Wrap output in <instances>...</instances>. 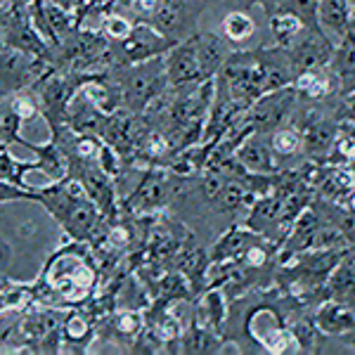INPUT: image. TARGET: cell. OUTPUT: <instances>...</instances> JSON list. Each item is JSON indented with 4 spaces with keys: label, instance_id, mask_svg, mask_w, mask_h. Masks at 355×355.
Here are the masks:
<instances>
[{
    "label": "cell",
    "instance_id": "3957f363",
    "mask_svg": "<svg viewBox=\"0 0 355 355\" xmlns=\"http://www.w3.org/2000/svg\"><path fill=\"white\" fill-rule=\"evenodd\" d=\"M81 244L76 242L60 249L45 268L48 287L67 303H83L93 294L97 282V268L93 266L90 251H85Z\"/></svg>",
    "mask_w": 355,
    "mask_h": 355
},
{
    "label": "cell",
    "instance_id": "9a60e30c",
    "mask_svg": "<svg viewBox=\"0 0 355 355\" xmlns=\"http://www.w3.org/2000/svg\"><path fill=\"white\" fill-rule=\"evenodd\" d=\"M197 55H199V67H202V76L204 81H214L220 73V69L225 67L227 57H230V48H227V41L223 38V33L214 31H204L197 33Z\"/></svg>",
    "mask_w": 355,
    "mask_h": 355
},
{
    "label": "cell",
    "instance_id": "603a6c76",
    "mask_svg": "<svg viewBox=\"0 0 355 355\" xmlns=\"http://www.w3.org/2000/svg\"><path fill=\"white\" fill-rule=\"evenodd\" d=\"M223 320H225V301H223V294L218 289H209L202 299L197 322L209 329H214V331H220Z\"/></svg>",
    "mask_w": 355,
    "mask_h": 355
},
{
    "label": "cell",
    "instance_id": "6da1fadb",
    "mask_svg": "<svg viewBox=\"0 0 355 355\" xmlns=\"http://www.w3.org/2000/svg\"><path fill=\"white\" fill-rule=\"evenodd\" d=\"M38 204L45 206V211L60 223L73 242H95L105 234V214L76 178L67 175L64 180L38 187Z\"/></svg>",
    "mask_w": 355,
    "mask_h": 355
},
{
    "label": "cell",
    "instance_id": "4316f807",
    "mask_svg": "<svg viewBox=\"0 0 355 355\" xmlns=\"http://www.w3.org/2000/svg\"><path fill=\"white\" fill-rule=\"evenodd\" d=\"M130 28H133V21L125 19L121 15H116V12H107L102 17V33H105L112 43L123 41V38L130 33Z\"/></svg>",
    "mask_w": 355,
    "mask_h": 355
},
{
    "label": "cell",
    "instance_id": "ffe728a7",
    "mask_svg": "<svg viewBox=\"0 0 355 355\" xmlns=\"http://www.w3.org/2000/svg\"><path fill=\"white\" fill-rule=\"evenodd\" d=\"M90 339H93V322L83 311H71L62 318V343L88 346Z\"/></svg>",
    "mask_w": 355,
    "mask_h": 355
},
{
    "label": "cell",
    "instance_id": "7a4b0ae2",
    "mask_svg": "<svg viewBox=\"0 0 355 355\" xmlns=\"http://www.w3.org/2000/svg\"><path fill=\"white\" fill-rule=\"evenodd\" d=\"M164 57L110 69L114 85L119 88V95H121V107L125 112H147V107L154 105L159 97H164L171 90Z\"/></svg>",
    "mask_w": 355,
    "mask_h": 355
},
{
    "label": "cell",
    "instance_id": "83f0119b",
    "mask_svg": "<svg viewBox=\"0 0 355 355\" xmlns=\"http://www.w3.org/2000/svg\"><path fill=\"white\" fill-rule=\"evenodd\" d=\"M8 202H38V187H19L0 178V204Z\"/></svg>",
    "mask_w": 355,
    "mask_h": 355
},
{
    "label": "cell",
    "instance_id": "2e32d148",
    "mask_svg": "<svg viewBox=\"0 0 355 355\" xmlns=\"http://www.w3.org/2000/svg\"><path fill=\"white\" fill-rule=\"evenodd\" d=\"M353 19L351 0H320L318 3V26L331 43H339L346 36Z\"/></svg>",
    "mask_w": 355,
    "mask_h": 355
},
{
    "label": "cell",
    "instance_id": "1f68e13d",
    "mask_svg": "<svg viewBox=\"0 0 355 355\" xmlns=\"http://www.w3.org/2000/svg\"><path fill=\"white\" fill-rule=\"evenodd\" d=\"M8 259H10V249L3 242H0V266H3V263L8 261Z\"/></svg>",
    "mask_w": 355,
    "mask_h": 355
},
{
    "label": "cell",
    "instance_id": "44dd1931",
    "mask_svg": "<svg viewBox=\"0 0 355 355\" xmlns=\"http://www.w3.org/2000/svg\"><path fill=\"white\" fill-rule=\"evenodd\" d=\"M306 28V24L299 19V17L282 12V10H275L270 15V33H272V41L275 45L287 50L296 38L301 36V31Z\"/></svg>",
    "mask_w": 355,
    "mask_h": 355
},
{
    "label": "cell",
    "instance_id": "4fadbf2b",
    "mask_svg": "<svg viewBox=\"0 0 355 355\" xmlns=\"http://www.w3.org/2000/svg\"><path fill=\"white\" fill-rule=\"evenodd\" d=\"M313 324L320 329V334L341 339V336L355 329V308L336 299H327L315 308Z\"/></svg>",
    "mask_w": 355,
    "mask_h": 355
},
{
    "label": "cell",
    "instance_id": "d6986e66",
    "mask_svg": "<svg viewBox=\"0 0 355 355\" xmlns=\"http://www.w3.org/2000/svg\"><path fill=\"white\" fill-rule=\"evenodd\" d=\"M220 351V339L218 331L204 327V324L194 322L187 331H182L180 336V353H218Z\"/></svg>",
    "mask_w": 355,
    "mask_h": 355
},
{
    "label": "cell",
    "instance_id": "7c38bea8",
    "mask_svg": "<svg viewBox=\"0 0 355 355\" xmlns=\"http://www.w3.org/2000/svg\"><path fill=\"white\" fill-rule=\"evenodd\" d=\"M299 133L303 157L311 159L313 164H327L336 133H339V121H331L327 116L313 114L311 121H306L299 128Z\"/></svg>",
    "mask_w": 355,
    "mask_h": 355
},
{
    "label": "cell",
    "instance_id": "ba28073f",
    "mask_svg": "<svg viewBox=\"0 0 355 355\" xmlns=\"http://www.w3.org/2000/svg\"><path fill=\"white\" fill-rule=\"evenodd\" d=\"M173 185L175 178L168 168H147L142 173L135 190L128 194V206L133 214H154L166 209L173 202Z\"/></svg>",
    "mask_w": 355,
    "mask_h": 355
},
{
    "label": "cell",
    "instance_id": "277c9868",
    "mask_svg": "<svg viewBox=\"0 0 355 355\" xmlns=\"http://www.w3.org/2000/svg\"><path fill=\"white\" fill-rule=\"evenodd\" d=\"M296 100H299V93H296L294 85L272 90V93L261 95L251 107H246L244 114L239 116V121H242V125L249 133L270 135L272 130L284 125L291 110H294Z\"/></svg>",
    "mask_w": 355,
    "mask_h": 355
},
{
    "label": "cell",
    "instance_id": "30bf717a",
    "mask_svg": "<svg viewBox=\"0 0 355 355\" xmlns=\"http://www.w3.org/2000/svg\"><path fill=\"white\" fill-rule=\"evenodd\" d=\"M287 55L296 76V73L308 71V69L329 67L331 57H334V43L324 36L320 26H306L301 36L287 48Z\"/></svg>",
    "mask_w": 355,
    "mask_h": 355
},
{
    "label": "cell",
    "instance_id": "f546056e",
    "mask_svg": "<svg viewBox=\"0 0 355 355\" xmlns=\"http://www.w3.org/2000/svg\"><path fill=\"white\" fill-rule=\"evenodd\" d=\"M8 3L0 5V48H3V28H5V21H8Z\"/></svg>",
    "mask_w": 355,
    "mask_h": 355
},
{
    "label": "cell",
    "instance_id": "8fae6325",
    "mask_svg": "<svg viewBox=\"0 0 355 355\" xmlns=\"http://www.w3.org/2000/svg\"><path fill=\"white\" fill-rule=\"evenodd\" d=\"M194 36H197V33H194ZM194 36L175 43L164 57L166 76H168L171 88H185V85L204 81L202 67H199V55H197V38Z\"/></svg>",
    "mask_w": 355,
    "mask_h": 355
},
{
    "label": "cell",
    "instance_id": "52a82bcc",
    "mask_svg": "<svg viewBox=\"0 0 355 355\" xmlns=\"http://www.w3.org/2000/svg\"><path fill=\"white\" fill-rule=\"evenodd\" d=\"M48 71V60H38L12 48H0V97L21 93L41 81Z\"/></svg>",
    "mask_w": 355,
    "mask_h": 355
},
{
    "label": "cell",
    "instance_id": "5bb4252c",
    "mask_svg": "<svg viewBox=\"0 0 355 355\" xmlns=\"http://www.w3.org/2000/svg\"><path fill=\"white\" fill-rule=\"evenodd\" d=\"M266 135L251 133L246 135L237 147V159L249 173H259V175H275L279 173V164L275 159V152L270 147V142L263 140Z\"/></svg>",
    "mask_w": 355,
    "mask_h": 355
},
{
    "label": "cell",
    "instance_id": "4dcf8cb0",
    "mask_svg": "<svg viewBox=\"0 0 355 355\" xmlns=\"http://www.w3.org/2000/svg\"><path fill=\"white\" fill-rule=\"evenodd\" d=\"M341 341L346 343V346H351V351H355V329L348 331L346 336H341Z\"/></svg>",
    "mask_w": 355,
    "mask_h": 355
},
{
    "label": "cell",
    "instance_id": "8992f818",
    "mask_svg": "<svg viewBox=\"0 0 355 355\" xmlns=\"http://www.w3.org/2000/svg\"><path fill=\"white\" fill-rule=\"evenodd\" d=\"M206 5L209 0H162L150 24L171 41L180 43L197 33L199 15L204 12Z\"/></svg>",
    "mask_w": 355,
    "mask_h": 355
},
{
    "label": "cell",
    "instance_id": "cb8c5ba5",
    "mask_svg": "<svg viewBox=\"0 0 355 355\" xmlns=\"http://www.w3.org/2000/svg\"><path fill=\"white\" fill-rule=\"evenodd\" d=\"M268 142H270L275 157H296L301 154V133L299 128H289V125H279L277 130H272L268 135Z\"/></svg>",
    "mask_w": 355,
    "mask_h": 355
},
{
    "label": "cell",
    "instance_id": "f1b7e54d",
    "mask_svg": "<svg viewBox=\"0 0 355 355\" xmlns=\"http://www.w3.org/2000/svg\"><path fill=\"white\" fill-rule=\"evenodd\" d=\"M159 3L162 0H133V3L128 5L130 15L135 17V21H150L154 12H157Z\"/></svg>",
    "mask_w": 355,
    "mask_h": 355
},
{
    "label": "cell",
    "instance_id": "e0dca14e",
    "mask_svg": "<svg viewBox=\"0 0 355 355\" xmlns=\"http://www.w3.org/2000/svg\"><path fill=\"white\" fill-rule=\"evenodd\" d=\"M17 142L36 154L38 171H43V173L48 175L53 182L64 180V178L69 175V157L55 140H48L41 145V142H28V140H24V137H19Z\"/></svg>",
    "mask_w": 355,
    "mask_h": 355
},
{
    "label": "cell",
    "instance_id": "d6a6232c",
    "mask_svg": "<svg viewBox=\"0 0 355 355\" xmlns=\"http://www.w3.org/2000/svg\"><path fill=\"white\" fill-rule=\"evenodd\" d=\"M130 3H133V0H116V5H121V8H128Z\"/></svg>",
    "mask_w": 355,
    "mask_h": 355
},
{
    "label": "cell",
    "instance_id": "7402d4cb",
    "mask_svg": "<svg viewBox=\"0 0 355 355\" xmlns=\"http://www.w3.org/2000/svg\"><path fill=\"white\" fill-rule=\"evenodd\" d=\"M256 36V21L242 10H232L223 19V38L227 43H249Z\"/></svg>",
    "mask_w": 355,
    "mask_h": 355
},
{
    "label": "cell",
    "instance_id": "ac0fdd59",
    "mask_svg": "<svg viewBox=\"0 0 355 355\" xmlns=\"http://www.w3.org/2000/svg\"><path fill=\"white\" fill-rule=\"evenodd\" d=\"M334 73H331L329 67L322 69H308V71H301L294 76V88L299 97H306V100H327L329 95H334Z\"/></svg>",
    "mask_w": 355,
    "mask_h": 355
},
{
    "label": "cell",
    "instance_id": "5b68a950",
    "mask_svg": "<svg viewBox=\"0 0 355 355\" xmlns=\"http://www.w3.org/2000/svg\"><path fill=\"white\" fill-rule=\"evenodd\" d=\"M173 45L175 41L164 36L150 21H133V28H130L128 36L123 41L112 43V48H114L116 67H121V64H135V62H147L154 60V57H164Z\"/></svg>",
    "mask_w": 355,
    "mask_h": 355
},
{
    "label": "cell",
    "instance_id": "9c48e42d",
    "mask_svg": "<svg viewBox=\"0 0 355 355\" xmlns=\"http://www.w3.org/2000/svg\"><path fill=\"white\" fill-rule=\"evenodd\" d=\"M246 329L254 339L270 353H291L301 351L291 327H284L275 308H256L246 318Z\"/></svg>",
    "mask_w": 355,
    "mask_h": 355
},
{
    "label": "cell",
    "instance_id": "d4e9b609",
    "mask_svg": "<svg viewBox=\"0 0 355 355\" xmlns=\"http://www.w3.org/2000/svg\"><path fill=\"white\" fill-rule=\"evenodd\" d=\"M112 331L114 334H119L123 341H135L137 336L145 331V327H142V315L137 311H121V313H114L112 318Z\"/></svg>",
    "mask_w": 355,
    "mask_h": 355
},
{
    "label": "cell",
    "instance_id": "484cf974",
    "mask_svg": "<svg viewBox=\"0 0 355 355\" xmlns=\"http://www.w3.org/2000/svg\"><path fill=\"white\" fill-rule=\"evenodd\" d=\"M318 3L320 0H277L275 10L299 17L306 26H318Z\"/></svg>",
    "mask_w": 355,
    "mask_h": 355
}]
</instances>
